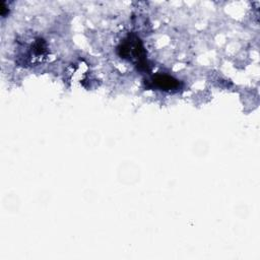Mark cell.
Listing matches in <instances>:
<instances>
[{"label": "cell", "instance_id": "6da1fadb", "mask_svg": "<svg viewBox=\"0 0 260 260\" xmlns=\"http://www.w3.org/2000/svg\"><path fill=\"white\" fill-rule=\"evenodd\" d=\"M119 55L123 58L127 59H134L137 61V65L141 69L142 67L146 69V58H145V51L144 48L137 38L129 37L123 44L119 47Z\"/></svg>", "mask_w": 260, "mask_h": 260}, {"label": "cell", "instance_id": "7a4b0ae2", "mask_svg": "<svg viewBox=\"0 0 260 260\" xmlns=\"http://www.w3.org/2000/svg\"><path fill=\"white\" fill-rule=\"evenodd\" d=\"M151 83L153 86L162 90H171L179 87V81L167 74L154 75L151 79Z\"/></svg>", "mask_w": 260, "mask_h": 260}]
</instances>
